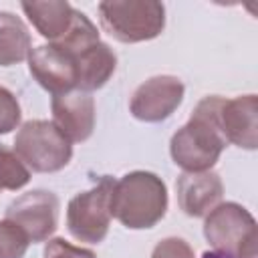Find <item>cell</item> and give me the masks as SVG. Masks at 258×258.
I'll return each instance as SVG.
<instances>
[{
    "label": "cell",
    "mask_w": 258,
    "mask_h": 258,
    "mask_svg": "<svg viewBox=\"0 0 258 258\" xmlns=\"http://www.w3.org/2000/svg\"><path fill=\"white\" fill-rule=\"evenodd\" d=\"M177 204L189 218H204L212 212L222 196L224 183L216 171H183L175 181Z\"/></svg>",
    "instance_id": "cell-12"
},
{
    "label": "cell",
    "mask_w": 258,
    "mask_h": 258,
    "mask_svg": "<svg viewBox=\"0 0 258 258\" xmlns=\"http://www.w3.org/2000/svg\"><path fill=\"white\" fill-rule=\"evenodd\" d=\"M30 48V32L22 18L0 10V67H12L26 60Z\"/></svg>",
    "instance_id": "cell-15"
},
{
    "label": "cell",
    "mask_w": 258,
    "mask_h": 258,
    "mask_svg": "<svg viewBox=\"0 0 258 258\" xmlns=\"http://www.w3.org/2000/svg\"><path fill=\"white\" fill-rule=\"evenodd\" d=\"M28 236L10 220H0V258H24L28 250Z\"/></svg>",
    "instance_id": "cell-17"
},
{
    "label": "cell",
    "mask_w": 258,
    "mask_h": 258,
    "mask_svg": "<svg viewBox=\"0 0 258 258\" xmlns=\"http://www.w3.org/2000/svg\"><path fill=\"white\" fill-rule=\"evenodd\" d=\"M220 127L228 143L242 149L258 147V97L238 95L234 99H222L218 111Z\"/></svg>",
    "instance_id": "cell-11"
},
{
    "label": "cell",
    "mask_w": 258,
    "mask_h": 258,
    "mask_svg": "<svg viewBox=\"0 0 258 258\" xmlns=\"http://www.w3.org/2000/svg\"><path fill=\"white\" fill-rule=\"evenodd\" d=\"M115 179L103 175L91 189L79 191L67 206V230L69 234L87 244H99L105 240L111 224V189Z\"/></svg>",
    "instance_id": "cell-6"
},
{
    "label": "cell",
    "mask_w": 258,
    "mask_h": 258,
    "mask_svg": "<svg viewBox=\"0 0 258 258\" xmlns=\"http://www.w3.org/2000/svg\"><path fill=\"white\" fill-rule=\"evenodd\" d=\"M204 218V236L214 252L230 258H256V220L244 206L224 202Z\"/></svg>",
    "instance_id": "cell-4"
},
{
    "label": "cell",
    "mask_w": 258,
    "mask_h": 258,
    "mask_svg": "<svg viewBox=\"0 0 258 258\" xmlns=\"http://www.w3.org/2000/svg\"><path fill=\"white\" fill-rule=\"evenodd\" d=\"M30 181V169L14 149L0 143V189H22Z\"/></svg>",
    "instance_id": "cell-16"
},
{
    "label": "cell",
    "mask_w": 258,
    "mask_h": 258,
    "mask_svg": "<svg viewBox=\"0 0 258 258\" xmlns=\"http://www.w3.org/2000/svg\"><path fill=\"white\" fill-rule=\"evenodd\" d=\"M44 258H97L93 250L75 246L64 238H50L42 250Z\"/></svg>",
    "instance_id": "cell-19"
},
{
    "label": "cell",
    "mask_w": 258,
    "mask_h": 258,
    "mask_svg": "<svg viewBox=\"0 0 258 258\" xmlns=\"http://www.w3.org/2000/svg\"><path fill=\"white\" fill-rule=\"evenodd\" d=\"M167 202L165 181L153 171L135 169L113 183L111 218L129 230H147L163 220Z\"/></svg>",
    "instance_id": "cell-2"
},
{
    "label": "cell",
    "mask_w": 258,
    "mask_h": 258,
    "mask_svg": "<svg viewBox=\"0 0 258 258\" xmlns=\"http://www.w3.org/2000/svg\"><path fill=\"white\" fill-rule=\"evenodd\" d=\"M222 99L220 95L204 97L189 121L171 135L169 153L183 171H210L228 145L218 119Z\"/></svg>",
    "instance_id": "cell-1"
},
{
    "label": "cell",
    "mask_w": 258,
    "mask_h": 258,
    "mask_svg": "<svg viewBox=\"0 0 258 258\" xmlns=\"http://www.w3.org/2000/svg\"><path fill=\"white\" fill-rule=\"evenodd\" d=\"M20 6L28 16L30 24L36 28V32L48 42H56L69 32L77 12L69 2H62V0L22 2Z\"/></svg>",
    "instance_id": "cell-14"
},
{
    "label": "cell",
    "mask_w": 258,
    "mask_h": 258,
    "mask_svg": "<svg viewBox=\"0 0 258 258\" xmlns=\"http://www.w3.org/2000/svg\"><path fill=\"white\" fill-rule=\"evenodd\" d=\"M52 123L71 143H83L95 129V101L91 93L69 91L52 97Z\"/></svg>",
    "instance_id": "cell-10"
},
{
    "label": "cell",
    "mask_w": 258,
    "mask_h": 258,
    "mask_svg": "<svg viewBox=\"0 0 258 258\" xmlns=\"http://www.w3.org/2000/svg\"><path fill=\"white\" fill-rule=\"evenodd\" d=\"M185 87L173 75H155L143 81L131 95L129 111L135 119L145 123L165 121L183 101Z\"/></svg>",
    "instance_id": "cell-8"
},
{
    "label": "cell",
    "mask_w": 258,
    "mask_h": 258,
    "mask_svg": "<svg viewBox=\"0 0 258 258\" xmlns=\"http://www.w3.org/2000/svg\"><path fill=\"white\" fill-rule=\"evenodd\" d=\"M20 119L22 111L16 95L0 85V135H6L12 129H16L20 125Z\"/></svg>",
    "instance_id": "cell-18"
},
{
    "label": "cell",
    "mask_w": 258,
    "mask_h": 258,
    "mask_svg": "<svg viewBox=\"0 0 258 258\" xmlns=\"http://www.w3.org/2000/svg\"><path fill=\"white\" fill-rule=\"evenodd\" d=\"M60 202L48 189H32L16 198L6 208V220L24 230L32 244L46 242L58 228Z\"/></svg>",
    "instance_id": "cell-7"
},
{
    "label": "cell",
    "mask_w": 258,
    "mask_h": 258,
    "mask_svg": "<svg viewBox=\"0 0 258 258\" xmlns=\"http://www.w3.org/2000/svg\"><path fill=\"white\" fill-rule=\"evenodd\" d=\"M28 73L52 97L77 89V67L71 52L56 44H40L28 52Z\"/></svg>",
    "instance_id": "cell-9"
},
{
    "label": "cell",
    "mask_w": 258,
    "mask_h": 258,
    "mask_svg": "<svg viewBox=\"0 0 258 258\" xmlns=\"http://www.w3.org/2000/svg\"><path fill=\"white\" fill-rule=\"evenodd\" d=\"M97 10L103 30L125 44L153 40L165 28V6L157 0H103Z\"/></svg>",
    "instance_id": "cell-3"
},
{
    "label": "cell",
    "mask_w": 258,
    "mask_h": 258,
    "mask_svg": "<svg viewBox=\"0 0 258 258\" xmlns=\"http://www.w3.org/2000/svg\"><path fill=\"white\" fill-rule=\"evenodd\" d=\"M202 258H230V256L220 254V252H204V256H202Z\"/></svg>",
    "instance_id": "cell-21"
},
{
    "label": "cell",
    "mask_w": 258,
    "mask_h": 258,
    "mask_svg": "<svg viewBox=\"0 0 258 258\" xmlns=\"http://www.w3.org/2000/svg\"><path fill=\"white\" fill-rule=\"evenodd\" d=\"M151 258H196V254H194V248L183 238L169 236L155 244Z\"/></svg>",
    "instance_id": "cell-20"
},
{
    "label": "cell",
    "mask_w": 258,
    "mask_h": 258,
    "mask_svg": "<svg viewBox=\"0 0 258 258\" xmlns=\"http://www.w3.org/2000/svg\"><path fill=\"white\" fill-rule=\"evenodd\" d=\"M73 58L77 67V91L83 93H93L105 87L117 69V54L103 40L85 46L75 52Z\"/></svg>",
    "instance_id": "cell-13"
},
{
    "label": "cell",
    "mask_w": 258,
    "mask_h": 258,
    "mask_svg": "<svg viewBox=\"0 0 258 258\" xmlns=\"http://www.w3.org/2000/svg\"><path fill=\"white\" fill-rule=\"evenodd\" d=\"M14 151L24 165L36 173L60 171L73 157L71 141L46 119H30L22 123L14 137Z\"/></svg>",
    "instance_id": "cell-5"
}]
</instances>
